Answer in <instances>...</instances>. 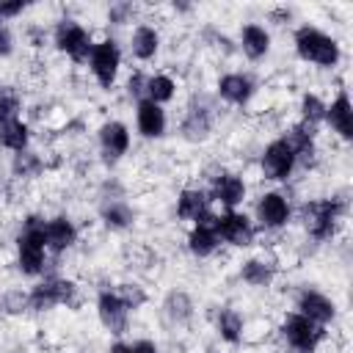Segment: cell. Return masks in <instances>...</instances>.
Segmentation results:
<instances>
[{
	"instance_id": "6da1fadb",
	"label": "cell",
	"mask_w": 353,
	"mask_h": 353,
	"mask_svg": "<svg viewBox=\"0 0 353 353\" xmlns=\"http://www.w3.org/2000/svg\"><path fill=\"white\" fill-rule=\"evenodd\" d=\"M44 226L47 221L39 215H30L17 237V251H19V270L25 276H39L44 270Z\"/></svg>"
},
{
	"instance_id": "7a4b0ae2",
	"label": "cell",
	"mask_w": 353,
	"mask_h": 353,
	"mask_svg": "<svg viewBox=\"0 0 353 353\" xmlns=\"http://www.w3.org/2000/svg\"><path fill=\"white\" fill-rule=\"evenodd\" d=\"M295 50L303 61H312L317 66H334L339 61V44L323 30L309 28V25L295 30Z\"/></svg>"
},
{
	"instance_id": "3957f363",
	"label": "cell",
	"mask_w": 353,
	"mask_h": 353,
	"mask_svg": "<svg viewBox=\"0 0 353 353\" xmlns=\"http://www.w3.org/2000/svg\"><path fill=\"white\" fill-rule=\"evenodd\" d=\"M342 212H345V201H339V199L309 201V204H303V223L314 240H328L334 234Z\"/></svg>"
},
{
	"instance_id": "277c9868",
	"label": "cell",
	"mask_w": 353,
	"mask_h": 353,
	"mask_svg": "<svg viewBox=\"0 0 353 353\" xmlns=\"http://www.w3.org/2000/svg\"><path fill=\"white\" fill-rule=\"evenodd\" d=\"M281 334H284V339L290 342V347L292 350H298V353H312L317 345H320V339L325 336V331H323V325H317V323H312L309 317H303V314H287V320H284V325H281Z\"/></svg>"
},
{
	"instance_id": "5b68a950",
	"label": "cell",
	"mask_w": 353,
	"mask_h": 353,
	"mask_svg": "<svg viewBox=\"0 0 353 353\" xmlns=\"http://www.w3.org/2000/svg\"><path fill=\"white\" fill-rule=\"evenodd\" d=\"M55 44H58L61 52H66V55H69L72 61H77V63L88 61V58H91V50H94L88 30H85L83 25L72 22V19L58 22V28H55Z\"/></svg>"
},
{
	"instance_id": "8992f818",
	"label": "cell",
	"mask_w": 353,
	"mask_h": 353,
	"mask_svg": "<svg viewBox=\"0 0 353 353\" xmlns=\"http://www.w3.org/2000/svg\"><path fill=\"white\" fill-rule=\"evenodd\" d=\"M88 63H91V72H94L97 83H99L102 88H110V85H113V80H116L119 63H121V52H119V44H116L113 39H105V41L94 44Z\"/></svg>"
},
{
	"instance_id": "52a82bcc",
	"label": "cell",
	"mask_w": 353,
	"mask_h": 353,
	"mask_svg": "<svg viewBox=\"0 0 353 353\" xmlns=\"http://www.w3.org/2000/svg\"><path fill=\"white\" fill-rule=\"evenodd\" d=\"M72 295H74V284H72V281L50 276V279H44L41 284L33 287V292L28 295V303H30V309H36V312H47V309H52V306H58V303H69Z\"/></svg>"
},
{
	"instance_id": "ba28073f",
	"label": "cell",
	"mask_w": 353,
	"mask_h": 353,
	"mask_svg": "<svg viewBox=\"0 0 353 353\" xmlns=\"http://www.w3.org/2000/svg\"><path fill=\"white\" fill-rule=\"evenodd\" d=\"M292 168H295V152L290 149V143L284 138L270 141L262 154V174L268 179H287Z\"/></svg>"
},
{
	"instance_id": "9c48e42d",
	"label": "cell",
	"mask_w": 353,
	"mask_h": 353,
	"mask_svg": "<svg viewBox=\"0 0 353 353\" xmlns=\"http://www.w3.org/2000/svg\"><path fill=\"white\" fill-rule=\"evenodd\" d=\"M218 243H221V237H218V215L204 212L196 221V226H193V232L188 237V245H190V251L196 256H210L218 248Z\"/></svg>"
},
{
	"instance_id": "30bf717a",
	"label": "cell",
	"mask_w": 353,
	"mask_h": 353,
	"mask_svg": "<svg viewBox=\"0 0 353 353\" xmlns=\"http://www.w3.org/2000/svg\"><path fill=\"white\" fill-rule=\"evenodd\" d=\"M218 237L232 243V245H251L254 243V226L245 215L229 210V212L218 215Z\"/></svg>"
},
{
	"instance_id": "8fae6325",
	"label": "cell",
	"mask_w": 353,
	"mask_h": 353,
	"mask_svg": "<svg viewBox=\"0 0 353 353\" xmlns=\"http://www.w3.org/2000/svg\"><path fill=\"white\" fill-rule=\"evenodd\" d=\"M97 309H99L102 325H105L110 334H124V331H127V314H130V309L121 303V298H119L116 292H110V290L99 292Z\"/></svg>"
},
{
	"instance_id": "7c38bea8",
	"label": "cell",
	"mask_w": 353,
	"mask_h": 353,
	"mask_svg": "<svg viewBox=\"0 0 353 353\" xmlns=\"http://www.w3.org/2000/svg\"><path fill=\"white\" fill-rule=\"evenodd\" d=\"M298 314H303V317H309L312 323H317V325H325V323H331L334 320V314H336V306H334V301L331 298H325L323 292H317V290H303L301 292V298H298Z\"/></svg>"
},
{
	"instance_id": "4fadbf2b",
	"label": "cell",
	"mask_w": 353,
	"mask_h": 353,
	"mask_svg": "<svg viewBox=\"0 0 353 353\" xmlns=\"http://www.w3.org/2000/svg\"><path fill=\"white\" fill-rule=\"evenodd\" d=\"M256 215L262 221V226L268 229H279L290 221V204L281 193H265L256 204Z\"/></svg>"
},
{
	"instance_id": "5bb4252c",
	"label": "cell",
	"mask_w": 353,
	"mask_h": 353,
	"mask_svg": "<svg viewBox=\"0 0 353 353\" xmlns=\"http://www.w3.org/2000/svg\"><path fill=\"white\" fill-rule=\"evenodd\" d=\"M99 143H102V152L108 160H119L130 146V132L121 121H108L99 130Z\"/></svg>"
},
{
	"instance_id": "9a60e30c",
	"label": "cell",
	"mask_w": 353,
	"mask_h": 353,
	"mask_svg": "<svg viewBox=\"0 0 353 353\" xmlns=\"http://www.w3.org/2000/svg\"><path fill=\"white\" fill-rule=\"evenodd\" d=\"M325 121H328L345 141L353 138V110H350V99H347L345 91H342L331 105H325Z\"/></svg>"
},
{
	"instance_id": "2e32d148",
	"label": "cell",
	"mask_w": 353,
	"mask_h": 353,
	"mask_svg": "<svg viewBox=\"0 0 353 353\" xmlns=\"http://www.w3.org/2000/svg\"><path fill=\"white\" fill-rule=\"evenodd\" d=\"M212 199L221 201L223 207H237L243 199H245V185L240 176L234 174H221V176H212Z\"/></svg>"
},
{
	"instance_id": "e0dca14e",
	"label": "cell",
	"mask_w": 353,
	"mask_h": 353,
	"mask_svg": "<svg viewBox=\"0 0 353 353\" xmlns=\"http://www.w3.org/2000/svg\"><path fill=\"white\" fill-rule=\"evenodd\" d=\"M74 237H77V232H74L72 221L63 218V215H61V218H50L47 226H44V245H47L50 251H55V254L66 251V248L74 243Z\"/></svg>"
},
{
	"instance_id": "ac0fdd59",
	"label": "cell",
	"mask_w": 353,
	"mask_h": 353,
	"mask_svg": "<svg viewBox=\"0 0 353 353\" xmlns=\"http://www.w3.org/2000/svg\"><path fill=\"white\" fill-rule=\"evenodd\" d=\"M135 116H138V130H141V135H146V138H160V135L165 132V113H163L160 105H154V102H149V99H141Z\"/></svg>"
},
{
	"instance_id": "d6986e66",
	"label": "cell",
	"mask_w": 353,
	"mask_h": 353,
	"mask_svg": "<svg viewBox=\"0 0 353 353\" xmlns=\"http://www.w3.org/2000/svg\"><path fill=\"white\" fill-rule=\"evenodd\" d=\"M218 94H221L226 102H232V105H243V102L251 99L254 83H251L245 74H223V77L218 80Z\"/></svg>"
},
{
	"instance_id": "ffe728a7",
	"label": "cell",
	"mask_w": 353,
	"mask_h": 353,
	"mask_svg": "<svg viewBox=\"0 0 353 353\" xmlns=\"http://www.w3.org/2000/svg\"><path fill=\"white\" fill-rule=\"evenodd\" d=\"M204 212H210V199L204 190H182L176 199V215L185 221H199Z\"/></svg>"
},
{
	"instance_id": "44dd1931",
	"label": "cell",
	"mask_w": 353,
	"mask_h": 353,
	"mask_svg": "<svg viewBox=\"0 0 353 353\" xmlns=\"http://www.w3.org/2000/svg\"><path fill=\"white\" fill-rule=\"evenodd\" d=\"M240 44H243V52L251 61H259L270 50V36H268V30L262 25H245L243 28V36H240Z\"/></svg>"
},
{
	"instance_id": "7402d4cb",
	"label": "cell",
	"mask_w": 353,
	"mask_h": 353,
	"mask_svg": "<svg viewBox=\"0 0 353 353\" xmlns=\"http://www.w3.org/2000/svg\"><path fill=\"white\" fill-rule=\"evenodd\" d=\"M157 47H160L157 30L149 28V25H138L135 33H132V55L141 58V61H149V58H154Z\"/></svg>"
},
{
	"instance_id": "603a6c76",
	"label": "cell",
	"mask_w": 353,
	"mask_h": 353,
	"mask_svg": "<svg viewBox=\"0 0 353 353\" xmlns=\"http://www.w3.org/2000/svg\"><path fill=\"white\" fill-rule=\"evenodd\" d=\"M0 146H6L11 152H25V146H28V127L19 119L0 121Z\"/></svg>"
},
{
	"instance_id": "cb8c5ba5",
	"label": "cell",
	"mask_w": 353,
	"mask_h": 353,
	"mask_svg": "<svg viewBox=\"0 0 353 353\" xmlns=\"http://www.w3.org/2000/svg\"><path fill=\"white\" fill-rule=\"evenodd\" d=\"M182 135L188 141H204L210 135V113L204 108H190L182 121Z\"/></svg>"
},
{
	"instance_id": "d4e9b609",
	"label": "cell",
	"mask_w": 353,
	"mask_h": 353,
	"mask_svg": "<svg viewBox=\"0 0 353 353\" xmlns=\"http://www.w3.org/2000/svg\"><path fill=\"white\" fill-rule=\"evenodd\" d=\"M240 276L251 287H268L273 281V276H276V268H273V262H265V259H248L243 265Z\"/></svg>"
},
{
	"instance_id": "484cf974",
	"label": "cell",
	"mask_w": 353,
	"mask_h": 353,
	"mask_svg": "<svg viewBox=\"0 0 353 353\" xmlns=\"http://www.w3.org/2000/svg\"><path fill=\"white\" fill-rule=\"evenodd\" d=\"M174 91H176V85H174L171 77H165V74L146 77V99H149V102H154V105L168 102V99L174 97Z\"/></svg>"
},
{
	"instance_id": "4316f807",
	"label": "cell",
	"mask_w": 353,
	"mask_h": 353,
	"mask_svg": "<svg viewBox=\"0 0 353 353\" xmlns=\"http://www.w3.org/2000/svg\"><path fill=\"white\" fill-rule=\"evenodd\" d=\"M218 334L226 339V342H240V334H243V317L234 312V309H221L218 312Z\"/></svg>"
},
{
	"instance_id": "83f0119b",
	"label": "cell",
	"mask_w": 353,
	"mask_h": 353,
	"mask_svg": "<svg viewBox=\"0 0 353 353\" xmlns=\"http://www.w3.org/2000/svg\"><path fill=\"white\" fill-rule=\"evenodd\" d=\"M102 221H105L110 229H124V226H130L132 212H130V207H127L124 201H110V204L102 207Z\"/></svg>"
},
{
	"instance_id": "f1b7e54d",
	"label": "cell",
	"mask_w": 353,
	"mask_h": 353,
	"mask_svg": "<svg viewBox=\"0 0 353 353\" xmlns=\"http://www.w3.org/2000/svg\"><path fill=\"white\" fill-rule=\"evenodd\" d=\"M301 113H303V124L314 127L317 121L325 119V102L320 97H314V94H306L303 102H301Z\"/></svg>"
},
{
	"instance_id": "f546056e",
	"label": "cell",
	"mask_w": 353,
	"mask_h": 353,
	"mask_svg": "<svg viewBox=\"0 0 353 353\" xmlns=\"http://www.w3.org/2000/svg\"><path fill=\"white\" fill-rule=\"evenodd\" d=\"M14 174L17 176H36L39 171H41V160H39V154H33V152H17V157H14Z\"/></svg>"
},
{
	"instance_id": "4dcf8cb0",
	"label": "cell",
	"mask_w": 353,
	"mask_h": 353,
	"mask_svg": "<svg viewBox=\"0 0 353 353\" xmlns=\"http://www.w3.org/2000/svg\"><path fill=\"white\" fill-rule=\"evenodd\" d=\"M190 298L185 295V292H171L168 298H165V312H168V317H174V320H188L190 317Z\"/></svg>"
},
{
	"instance_id": "1f68e13d",
	"label": "cell",
	"mask_w": 353,
	"mask_h": 353,
	"mask_svg": "<svg viewBox=\"0 0 353 353\" xmlns=\"http://www.w3.org/2000/svg\"><path fill=\"white\" fill-rule=\"evenodd\" d=\"M116 295L121 298V303H124L127 309H138V306H143V301H146V292H143L138 284H121V287L116 290Z\"/></svg>"
},
{
	"instance_id": "d6a6232c",
	"label": "cell",
	"mask_w": 353,
	"mask_h": 353,
	"mask_svg": "<svg viewBox=\"0 0 353 353\" xmlns=\"http://www.w3.org/2000/svg\"><path fill=\"white\" fill-rule=\"evenodd\" d=\"M3 309H6L8 314H19V312L30 309L28 295H25L22 290H11V292H6V295H3Z\"/></svg>"
},
{
	"instance_id": "836d02e7",
	"label": "cell",
	"mask_w": 353,
	"mask_h": 353,
	"mask_svg": "<svg viewBox=\"0 0 353 353\" xmlns=\"http://www.w3.org/2000/svg\"><path fill=\"white\" fill-rule=\"evenodd\" d=\"M17 108H19L17 97H11L8 91H3V88H0V121H8V119H14Z\"/></svg>"
},
{
	"instance_id": "e575fe53",
	"label": "cell",
	"mask_w": 353,
	"mask_h": 353,
	"mask_svg": "<svg viewBox=\"0 0 353 353\" xmlns=\"http://www.w3.org/2000/svg\"><path fill=\"white\" fill-rule=\"evenodd\" d=\"M135 8H132V3H113L110 6V11H108V19L110 22H116V25H121V22H127L130 19V14H132Z\"/></svg>"
},
{
	"instance_id": "d590c367",
	"label": "cell",
	"mask_w": 353,
	"mask_h": 353,
	"mask_svg": "<svg viewBox=\"0 0 353 353\" xmlns=\"http://www.w3.org/2000/svg\"><path fill=\"white\" fill-rule=\"evenodd\" d=\"M127 91H130L132 97H143V94H146V77H143L141 72H135V74L130 77V83H127Z\"/></svg>"
},
{
	"instance_id": "8d00e7d4",
	"label": "cell",
	"mask_w": 353,
	"mask_h": 353,
	"mask_svg": "<svg viewBox=\"0 0 353 353\" xmlns=\"http://www.w3.org/2000/svg\"><path fill=\"white\" fill-rule=\"evenodd\" d=\"M11 50H14V39H11V30H8L6 25H0V58L11 55Z\"/></svg>"
},
{
	"instance_id": "74e56055",
	"label": "cell",
	"mask_w": 353,
	"mask_h": 353,
	"mask_svg": "<svg viewBox=\"0 0 353 353\" xmlns=\"http://www.w3.org/2000/svg\"><path fill=\"white\" fill-rule=\"evenodd\" d=\"M22 8H25V3H22V0H14V3H0V19H3V17H17Z\"/></svg>"
},
{
	"instance_id": "f35d334b",
	"label": "cell",
	"mask_w": 353,
	"mask_h": 353,
	"mask_svg": "<svg viewBox=\"0 0 353 353\" xmlns=\"http://www.w3.org/2000/svg\"><path fill=\"white\" fill-rule=\"evenodd\" d=\"M132 353H157V347H154V342L141 339V342H135V345H132Z\"/></svg>"
},
{
	"instance_id": "ab89813d",
	"label": "cell",
	"mask_w": 353,
	"mask_h": 353,
	"mask_svg": "<svg viewBox=\"0 0 353 353\" xmlns=\"http://www.w3.org/2000/svg\"><path fill=\"white\" fill-rule=\"evenodd\" d=\"M108 353H132V347H130V345H124V342H116Z\"/></svg>"
}]
</instances>
